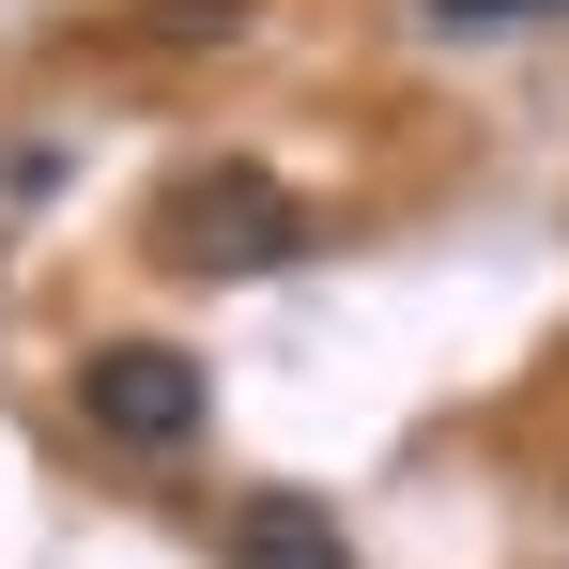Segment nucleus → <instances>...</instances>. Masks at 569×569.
<instances>
[{"label":"nucleus","instance_id":"nucleus-1","mask_svg":"<svg viewBox=\"0 0 569 569\" xmlns=\"http://www.w3.org/2000/svg\"><path fill=\"white\" fill-rule=\"evenodd\" d=\"M154 262H186V278H278V262H308V200L278 170H247V154H216V170H186L154 200Z\"/></svg>","mask_w":569,"mask_h":569},{"label":"nucleus","instance_id":"nucleus-2","mask_svg":"<svg viewBox=\"0 0 569 569\" xmlns=\"http://www.w3.org/2000/svg\"><path fill=\"white\" fill-rule=\"evenodd\" d=\"M78 416H93V447L170 462V447H200V416H216V370H200L186 339H93L78 355Z\"/></svg>","mask_w":569,"mask_h":569},{"label":"nucleus","instance_id":"nucleus-3","mask_svg":"<svg viewBox=\"0 0 569 569\" xmlns=\"http://www.w3.org/2000/svg\"><path fill=\"white\" fill-rule=\"evenodd\" d=\"M216 569H355V539H339V508H323V492H231Z\"/></svg>","mask_w":569,"mask_h":569},{"label":"nucleus","instance_id":"nucleus-4","mask_svg":"<svg viewBox=\"0 0 569 569\" xmlns=\"http://www.w3.org/2000/svg\"><path fill=\"white\" fill-rule=\"evenodd\" d=\"M431 31H539V16H569V0H416Z\"/></svg>","mask_w":569,"mask_h":569},{"label":"nucleus","instance_id":"nucleus-5","mask_svg":"<svg viewBox=\"0 0 569 569\" xmlns=\"http://www.w3.org/2000/svg\"><path fill=\"white\" fill-rule=\"evenodd\" d=\"M154 31H170V47H200V31H247V0H154Z\"/></svg>","mask_w":569,"mask_h":569}]
</instances>
